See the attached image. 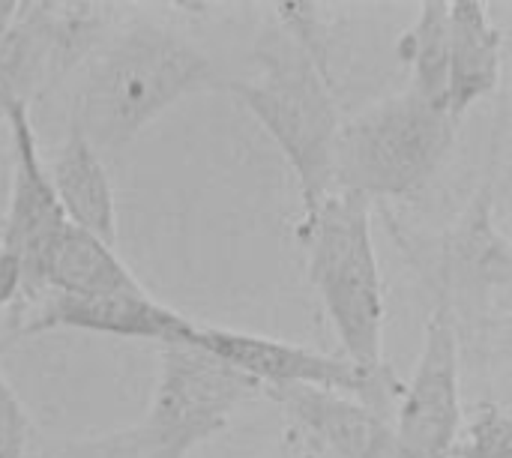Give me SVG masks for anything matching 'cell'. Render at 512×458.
Listing matches in <instances>:
<instances>
[{
    "instance_id": "6da1fadb",
    "label": "cell",
    "mask_w": 512,
    "mask_h": 458,
    "mask_svg": "<svg viewBox=\"0 0 512 458\" xmlns=\"http://www.w3.org/2000/svg\"><path fill=\"white\" fill-rule=\"evenodd\" d=\"M213 87L219 69L192 39L135 21L105 36L78 69L69 126L99 153L120 150L171 105Z\"/></svg>"
},
{
    "instance_id": "7a4b0ae2",
    "label": "cell",
    "mask_w": 512,
    "mask_h": 458,
    "mask_svg": "<svg viewBox=\"0 0 512 458\" xmlns=\"http://www.w3.org/2000/svg\"><path fill=\"white\" fill-rule=\"evenodd\" d=\"M261 72L228 81L234 99L261 123L297 177L303 219L333 195V147L342 126L336 84L282 30H270L255 45Z\"/></svg>"
},
{
    "instance_id": "3957f363",
    "label": "cell",
    "mask_w": 512,
    "mask_h": 458,
    "mask_svg": "<svg viewBox=\"0 0 512 458\" xmlns=\"http://www.w3.org/2000/svg\"><path fill=\"white\" fill-rule=\"evenodd\" d=\"M459 123L414 90L342 117L333 147V192L402 201L423 192L447 162Z\"/></svg>"
},
{
    "instance_id": "277c9868",
    "label": "cell",
    "mask_w": 512,
    "mask_h": 458,
    "mask_svg": "<svg viewBox=\"0 0 512 458\" xmlns=\"http://www.w3.org/2000/svg\"><path fill=\"white\" fill-rule=\"evenodd\" d=\"M309 279L339 336L342 357L360 369H384V279L372 240V204L333 192L303 219Z\"/></svg>"
},
{
    "instance_id": "5b68a950",
    "label": "cell",
    "mask_w": 512,
    "mask_h": 458,
    "mask_svg": "<svg viewBox=\"0 0 512 458\" xmlns=\"http://www.w3.org/2000/svg\"><path fill=\"white\" fill-rule=\"evenodd\" d=\"M258 396L264 393L252 378L195 339L162 345L159 381L138 429L153 458H186Z\"/></svg>"
},
{
    "instance_id": "8992f818",
    "label": "cell",
    "mask_w": 512,
    "mask_h": 458,
    "mask_svg": "<svg viewBox=\"0 0 512 458\" xmlns=\"http://www.w3.org/2000/svg\"><path fill=\"white\" fill-rule=\"evenodd\" d=\"M462 339L447 297H435L417 369L393 408V458H453L462 429Z\"/></svg>"
},
{
    "instance_id": "52a82bcc",
    "label": "cell",
    "mask_w": 512,
    "mask_h": 458,
    "mask_svg": "<svg viewBox=\"0 0 512 458\" xmlns=\"http://www.w3.org/2000/svg\"><path fill=\"white\" fill-rule=\"evenodd\" d=\"M198 345L213 351L219 360L240 369L246 378H252L261 393L276 387H318V390H336L363 399L375 411L387 414L393 420L396 399L402 393V381L390 366L384 369H360L342 354H321L297 342L270 339L261 333H243V330H225V327H207L198 324Z\"/></svg>"
},
{
    "instance_id": "ba28073f",
    "label": "cell",
    "mask_w": 512,
    "mask_h": 458,
    "mask_svg": "<svg viewBox=\"0 0 512 458\" xmlns=\"http://www.w3.org/2000/svg\"><path fill=\"white\" fill-rule=\"evenodd\" d=\"M12 135V183L6 213L0 219V246L15 255L21 267V297L15 309L42 294V276L51 249L66 231V216L51 189L45 162L36 150L30 108L21 105L6 117Z\"/></svg>"
},
{
    "instance_id": "9c48e42d",
    "label": "cell",
    "mask_w": 512,
    "mask_h": 458,
    "mask_svg": "<svg viewBox=\"0 0 512 458\" xmlns=\"http://www.w3.org/2000/svg\"><path fill=\"white\" fill-rule=\"evenodd\" d=\"M51 330H81L117 339H138L156 345L192 342L198 324L180 315L177 309L162 306L150 294H120V297H69L45 291L36 300L15 309L12 336L30 339Z\"/></svg>"
},
{
    "instance_id": "30bf717a",
    "label": "cell",
    "mask_w": 512,
    "mask_h": 458,
    "mask_svg": "<svg viewBox=\"0 0 512 458\" xmlns=\"http://www.w3.org/2000/svg\"><path fill=\"white\" fill-rule=\"evenodd\" d=\"M297 438L324 458H393V420L357 396L318 387L264 390Z\"/></svg>"
},
{
    "instance_id": "8fae6325",
    "label": "cell",
    "mask_w": 512,
    "mask_h": 458,
    "mask_svg": "<svg viewBox=\"0 0 512 458\" xmlns=\"http://www.w3.org/2000/svg\"><path fill=\"white\" fill-rule=\"evenodd\" d=\"M492 183L477 192L471 207L462 213L459 225L438 243L435 261L426 264V279L432 294L450 303L462 288L477 294H507L510 288V246L492 219Z\"/></svg>"
},
{
    "instance_id": "7c38bea8",
    "label": "cell",
    "mask_w": 512,
    "mask_h": 458,
    "mask_svg": "<svg viewBox=\"0 0 512 458\" xmlns=\"http://www.w3.org/2000/svg\"><path fill=\"white\" fill-rule=\"evenodd\" d=\"M63 84L54 57L51 0H27L15 6L9 30L0 39V123L6 117Z\"/></svg>"
},
{
    "instance_id": "4fadbf2b",
    "label": "cell",
    "mask_w": 512,
    "mask_h": 458,
    "mask_svg": "<svg viewBox=\"0 0 512 458\" xmlns=\"http://www.w3.org/2000/svg\"><path fill=\"white\" fill-rule=\"evenodd\" d=\"M450 15V75L447 114L459 123L501 81L504 30L483 3H447Z\"/></svg>"
},
{
    "instance_id": "5bb4252c",
    "label": "cell",
    "mask_w": 512,
    "mask_h": 458,
    "mask_svg": "<svg viewBox=\"0 0 512 458\" xmlns=\"http://www.w3.org/2000/svg\"><path fill=\"white\" fill-rule=\"evenodd\" d=\"M45 171L66 222L108 246H117V204L102 153L69 126L66 141L57 156L45 162Z\"/></svg>"
},
{
    "instance_id": "9a60e30c",
    "label": "cell",
    "mask_w": 512,
    "mask_h": 458,
    "mask_svg": "<svg viewBox=\"0 0 512 458\" xmlns=\"http://www.w3.org/2000/svg\"><path fill=\"white\" fill-rule=\"evenodd\" d=\"M69 294V297H120V294H147L135 273L120 261L114 246L96 240L93 234L66 225L57 246L48 255L42 294Z\"/></svg>"
},
{
    "instance_id": "2e32d148",
    "label": "cell",
    "mask_w": 512,
    "mask_h": 458,
    "mask_svg": "<svg viewBox=\"0 0 512 458\" xmlns=\"http://www.w3.org/2000/svg\"><path fill=\"white\" fill-rule=\"evenodd\" d=\"M396 54L408 69V90L420 99L447 108V75H450V15L447 3L429 0L417 9V18L402 30Z\"/></svg>"
},
{
    "instance_id": "e0dca14e",
    "label": "cell",
    "mask_w": 512,
    "mask_h": 458,
    "mask_svg": "<svg viewBox=\"0 0 512 458\" xmlns=\"http://www.w3.org/2000/svg\"><path fill=\"white\" fill-rule=\"evenodd\" d=\"M24 458H153V453L135 426L90 438H45L36 432Z\"/></svg>"
},
{
    "instance_id": "ac0fdd59",
    "label": "cell",
    "mask_w": 512,
    "mask_h": 458,
    "mask_svg": "<svg viewBox=\"0 0 512 458\" xmlns=\"http://www.w3.org/2000/svg\"><path fill=\"white\" fill-rule=\"evenodd\" d=\"M453 458H512V417L504 402H480L462 417Z\"/></svg>"
},
{
    "instance_id": "d6986e66",
    "label": "cell",
    "mask_w": 512,
    "mask_h": 458,
    "mask_svg": "<svg viewBox=\"0 0 512 458\" xmlns=\"http://www.w3.org/2000/svg\"><path fill=\"white\" fill-rule=\"evenodd\" d=\"M273 15L279 18V30L291 36L315 63L321 72H330V48H327V27H324V9L315 3H282L273 6Z\"/></svg>"
},
{
    "instance_id": "ffe728a7",
    "label": "cell",
    "mask_w": 512,
    "mask_h": 458,
    "mask_svg": "<svg viewBox=\"0 0 512 458\" xmlns=\"http://www.w3.org/2000/svg\"><path fill=\"white\" fill-rule=\"evenodd\" d=\"M36 429L0 372V458H24Z\"/></svg>"
},
{
    "instance_id": "44dd1931",
    "label": "cell",
    "mask_w": 512,
    "mask_h": 458,
    "mask_svg": "<svg viewBox=\"0 0 512 458\" xmlns=\"http://www.w3.org/2000/svg\"><path fill=\"white\" fill-rule=\"evenodd\" d=\"M18 297H21V267L15 255L0 246V309L15 306Z\"/></svg>"
},
{
    "instance_id": "7402d4cb",
    "label": "cell",
    "mask_w": 512,
    "mask_h": 458,
    "mask_svg": "<svg viewBox=\"0 0 512 458\" xmlns=\"http://www.w3.org/2000/svg\"><path fill=\"white\" fill-rule=\"evenodd\" d=\"M264 458H318V453L303 441V438H297L291 429H288V435L267 453Z\"/></svg>"
},
{
    "instance_id": "603a6c76",
    "label": "cell",
    "mask_w": 512,
    "mask_h": 458,
    "mask_svg": "<svg viewBox=\"0 0 512 458\" xmlns=\"http://www.w3.org/2000/svg\"><path fill=\"white\" fill-rule=\"evenodd\" d=\"M15 0H0V39H3V33L9 30V21H12V15H15Z\"/></svg>"
},
{
    "instance_id": "cb8c5ba5",
    "label": "cell",
    "mask_w": 512,
    "mask_h": 458,
    "mask_svg": "<svg viewBox=\"0 0 512 458\" xmlns=\"http://www.w3.org/2000/svg\"><path fill=\"white\" fill-rule=\"evenodd\" d=\"M318 458H324V456H318Z\"/></svg>"
}]
</instances>
